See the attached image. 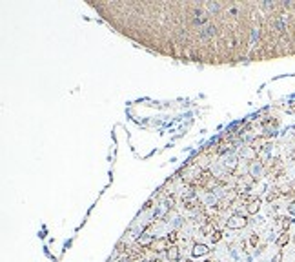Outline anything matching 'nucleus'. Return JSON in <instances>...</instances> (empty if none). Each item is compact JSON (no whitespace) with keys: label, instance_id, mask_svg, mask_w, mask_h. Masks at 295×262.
Here are the masks:
<instances>
[{"label":"nucleus","instance_id":"ddd939ff","mask_svg":"<svg viewBox=\"0 0 295 262\" xmlns=\"http://www.w3.org/2000/svg\"><path fill=\"white\" fill-rule=\"evenodd\" d=\"M221 237H222V235H221V231H211V242H213V244H215V242H219V240H221Z\"/></svg>","mask_w":295,"mask_h":262},{"label":"nucleus","instance_id":"6e6552de","mask_svg":"<svg viewBox=\"0 0 295 262\" xmlns=\"http://www.w3.org/2000/svg\"><path fill=\"white\" fill-rule=\"evenodd\" d=\"M261 209V200H252L248 206H246V213L248 215H257Z\"/></svg>","mask_w":295,"mask_h":262},{"label":"nucleus","instance_id":"f3484780","mask_svg":"<svg viewBox=\"0 0 295 262\" xmlns=\"http://www.w3.org/2000/svg\"><path fill=\"white\" fill-rule=\"evenodd\" d=\"M250 242H252V244H253V246H257V242H259V237H257V235H253V237H252V240H250Z\"/></svg>","mask_w":295,"mask_h":262},{"label":"nucleus","instance_id":"20e7f679","mask_svg":"<svg viewBox=\"0 0 295 262\" xmlns=\"http://www.w3.org/2000/svg\"><path fill=\"white\" fill-rule=\"evenodd\" d=\"M208 253H210V248H208L206 244H199V242H197V244L193 246V250H191V255L197 257V259H199V257H206Z\"/></svg>","mask_w":295,"mask_h":262},{"label":"nucleus","instance_id":"a211bd4d","mask_svg":"<svg viewBox=\"0 0 295 262\" xmlns=\"http://www.w3.org/2000/svg\"><path fill=\"white\" fill-rule=\"evenodd\" d=\"M206 262H210V260H206Z\"/></svg>","mask_w":295,"mask_h":262},{"label":"nucleus","instance_id":"9b49d317","mask_svg":"<svg viewBox=\"0 0 295 262\" xmlns=\"http://www.w3.org/2000/svg\"><path fill=\"white\" fill-rule=\"evenodd\" d=\"M204 204H206V206H217V204H219V199H217L215 195L208 193V195H206V199H204Z\"/></svg>","mask_w":295,"mask_h":262},{"label":"nucleus","instance_id":"f03ea898","mask_svg":"<svg viewBox=\"0 0 295 262\" xmlns=\"http://www.w3.org/2000/svg\"><path fill=\"white\" fill-rule=\"evenodd\" d=\"M248 173H250V177L252 179H261L262 177V173H264V164L261 162V160H252V164H250V168H248Z\"/></svg>","mask_w":295,"mask_h":262},{"label":"nucleus","instance_id":"423d86ee","mask_svg":"<svg viewBox=\"0 0 295 262\" xmlns=\"http://www.w3.org/2000/svg\"><path fill=\"white\" fill-rule=\"evenodd\" d=\"M170 246H168V239H155L153 244H151V250L153 251H166Z\"/></svg>","mask_w":295,"mask_h":262},{"label":"nucleus","instance_id":"1a4fd4ad","mask_svg":"<svg viewBox=\"0 0 295 262\" xmlns=\"http://www.w3.org/2000/svg\"><path fill=\"white\" fill-rule=\"evenodd\" d=\"M288 242H290V235H288V231H283V233L275 239V244H277L279 248H284Z\"/></svg>","mask_w":295,"mask_h":262},{"label":"nucleus","instance_id":"2eb2a0df","mask_svg":"<svg viewBox=\"0 0 295 262\" xmlns=\"http://www.w3.org/2000/svg\"><path fill=\"white\" fill-rule=\"evenodd\" d=\"M270 262H283V251L275 253V255H273V259H272Z\"/></svg>","mask_w":295,"mask_h":262},{"label":"nucleus","instance_id":"7ed1b4c3","mask_svg":"<svg viewBox=\"0 0 295 262\" xmlns=\"http://www.w3.org/2000/svg\"><path fill=\"white\" fill-rule=\"evenodd\" d=\"M237 164H239V162H237V157H235V155H232V153H230V155H226V157L222 158V166H224L228 171H233V169L237 168Z\"/></svg>","mask_w":295,"mask_h":262},{"label":"nucleus","instance_id":"f8f14e48","mask_svg":"<svg viewBox=\"0 0 295 262\" xmlns=\"http://www.w3.org/2000/svg\"><path fill=\"white\" fill-rule=\"evenodd\" d=\"M253 155H255V149H253V148L242 151V157H246V158H253Z\"/></svg>","mask_w":295,"mask_h":262},{"label":"nucleus","instance_id":"0eeeda50","mask_svg":"<svg viewBox=\"0 0 295 262\" xmlns=\"http://www.w3.org/2000/svg\"><path fill=\"white\" fill-rule=\"evenodd\" d=\"M215 31H217V27H215L213 24H208V26H204V27L201 29V36H202V38H211V36L215 35Z\"/></svg>","mask_w":295,"mask_h":262},{"label":"nucleus","instance_id":"dca6fc26","mask_svg":"<svg viewBox=\"0 0 295 262\" xmlns=\"http://www.w3.org/2000/svg\"><path fill=\"white\" fill-rule=\"evenodd\" d=\"M208 7H210L211 11H219V9H221V5H219V4H208Z\"/></svg>","mask_w":295,"mask_h":262},{"label":"nucleus","instance_id":"f257e3e1","mask_svg":"<svg viewBox=\"0 0 295 262\" xmlns=\"http://www.w3.org/2000/svg\"><path fill=\"white\" fill-rule=\"evenodd\" d=\"M226 226H228V230H242V228L248 226V219H246V215H242V213H233V215L226 220Z\"/></svg>","mask_w":295,"mask_h":262},{"label":"nucleus","instance_id":"4468645a","mask_svg":"<svg viewBox=\"0 0 295 262\" xmlns=\"http://www.w3.org/2000/svg\"><path fill=\"white\" fill-rule=\"evenodd\" d=\"M166 239H168V242H171V244H175V240H177V231H171V233H170V235H168Z\"/></svg>","mask_w":295,"mask_h":262},{"label":"nucleus","instance_id":"9d476101","mask_svg":"<svg viewBox=\"0 0 295 262\" xmlns=\"http://www.w3.org/2000/svg\"><path fill=\"white\" fill-rule=\"evenodd\" d=\"M153 240H155V239H153L151 235H142V237L139 239V244H140L142 248H146V246H149V248H151V244H153Z\"/></svg>","mask_w":295,"mask_h":262},{"label":"nucleus","instance_id":"39448f33","mask_svg":"<svg viewBox=\"0 0 295 262\" xmlns=\"http://www.w3.org/2000/svg\"><path fill=\"white\" fill-rule=\"evenodd\" d=\"M179 257H180L179 248H177L175 244H171V246L166 250V259H168V262H177V260H179Z\"/></svg>","mask_w":295,"mask_h":262}]
</instances>
